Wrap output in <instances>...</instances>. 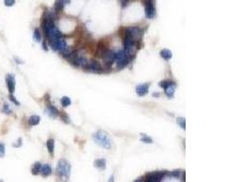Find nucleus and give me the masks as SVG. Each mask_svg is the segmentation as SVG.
<instances>
[{"mask_svg": "<svg viewBox=\"0 0 243 182\" xmlns=\"http://www.w3.org/2000/svg\"><path fill=\"white\" fill-rule=\"evenodd\" d=\"M49 43H50V46H51L52 49L55 50V51H58V52H62L67 47L66 46V40L63 38L56 39L54 41H51Z\"/></svg>", "mask_w": 243, "mask_h": 182, "instance_id": "nucleus-5", "label": "nucleus"}, {"mask_svg": "<svg viewBox=\"0 0 243 182\" xmlns=\"http://www.w3.org/2000/svg\"><path fill=\"white\" fill-rule=\"evenodd\" d=\"M6 7H12L16 3V0H4Z\"/></svg>", "mask_w": 243, "mask_h": 182, "instance_id": "nucleus-29", "label": "nucleus"}, {"mask_svg": "<svg viewBox=\"0 0 243 182\" xmlns=\"http://www.w3.org/2000/svg\"><path fill=\"white\" fill-rule=\"evenodd\" d=\"M181 173H182L181 170H174V171H172L169 175L172 176V177H174V178H179Z\"/></svg>", "mask_w": 243, "mask_h": 182, "instance_id": "nucleus-28", "label": "nucleus"}, {"mask_svg": "<svg viewBox=\"0 0 243 182\" xmlns=\"http://www.w3.org/2000/svg\"><path fill=\"white\" fill-rule=\"evenodd\" d=\"M47 114H48V116L49 117H51V118H57L58 115H59V112H58V110L57 109V107H54L53 105H47Z\"/></svg>", "mask_w": 243, "mask_h": 182, "instance_id": "nucleus-11", "label": "nucleus"}, {"mask_svg": "<svg viewBox=\"0 0 243 182\" xmlns=\"http://www.w3.org/2000/svg\"><path fill=\"white\" fill-rule=\"evenodd\" d=\"M15 60L16 61V63H17V64H23V61H22V60H20L19 58H15Z\"/></svg>", "mask_w": 243, "mask_h": 182, "instance_id": "nucleus-33", "label": "nucleus"}, {"mask_svg": "<svg viewBox=\"0 0 243 182\" xmlns=\"http://www.w3.org/2000/svg\"><path fill=\"white\" fill-rule=\"evenodd\" d=\"M40 173L42 174L43 177H48L52 173V169L48 164H44V165L41 166Z\"/></svg>", "mask_w": 243, "mask_h": 182, "instance_id": "nucleus-12", "label": "nucleus"}, {"mask_svg": "<svg viewBox=\"0 0 243 182\" xmlns=\"http://www.w3.org/2000/svg\"><path fill=\"white\" fill-rule=\"evenodd\" d=\"M61 102V105L66 107H68V106H70L71 105V99L69 98L68 97H63L60 100Z\"/></svg>", "mask_w": 243, "mask_h": 182, "instance_id": "nucleus-20", "label": "nucleus"}, {"mask_svg": "<svg viewBox=\"0 0 243 182\" xmlns=\"http://www.w3.org/2000/svg\"><path fill=\"white\" fill-rule=\"evenodd\" d=\"M102 57H103L104 61H105V64L107 66H110V65H112V63L114 61H116V53L114 51L107 50L103 54Z\"/></svg>", "mask_w": 243, "mask_h": 182, "instance_id": "nucleus-7", "label": "nucleus"}, {"mask_svg": "<svg viewBox=\"0 0 243 182\" xmlns=\"http://www.w3.org/2000/svg\"><path fill=\"white\" fill-rule=\"evenodd\" d=\"M94 166L97 169H104L106 168V160L103 159V158L96 159L95 162H94Z\"/></svg>", "mask_w": 243, "mask_h": 182, "instance_id": "nucleus-14", "label": "nucleus"}, {"mask_svg": "<svg viewBox=\"0 0 243 182\" xmlns=\"http://www.w3.org/2000/svg\"><path fill=\"white\" fill-rule=\"evenodd\" d=\"M40 122V117L37 115H33L28 118V123L31 126H37Z\"/></svg>", "mask_w": 243, "mask_h": 182, "instance_id": "nucleus-17", "label": "nucleus"}, {"mask_svg": "<svg viewBox=\"0 0 243 182\" xmlns=\"http://www.w3.org/2000/svg\"><path fill=\"white\" fill-rule=\"evenodd\" d=\"M43 48L45 50H47V45H46V42H43Z\"/></svg>", "mask_w": 243, "mask_h": 182, "instance_id": "nucleus-34", "label": "nucleus"}, {"mask_svg": "<svg viewBox=\"0 0 243 182\" xmlns=\"http://www.w3.org/2000/svg\"><path fill=\"white\" fill-rule=\"evenodd\" d=\"M33 36H34V39L36 40L37 42H39L41 41V33L39 31V29L36 28L34 30V34H33Z\"/></svg>", "mask_w": 243, "mask_h": 182, "instance_id": "nucleus-21", "label": "nucleus"}, {"mask_svg": "<svg viewBox=\"0 0 243 182\" xmlns=\"http://www.w3.org/2000/svg\"><path fill=\"white\" fill-rule=\"evenodd\" d=\"M6 82H7V86L8 88L9 93L13 94V92L15 91L16 88V79H15V76L12 74H8L6 77Z\"/></svg>", "mask_w": 243, "mask_h": 182, "instance_id": "nucleus-9", "label": "nucleus"}, {"mask_svg": "<svg viewBox=\"0 0 243 182\" xmlns=\"http://www.w3.org/2000/svg\"><path fill=\"white\" fill-rule=\"evenodd\" d=\"M177 122H178V124L181 127V129H185V118H178Z\"/></svg>", "mask_w": 243, "mask_h": 182, "instance_id": "nucleus-27", "label": "nucleus"}, {"mask_svg": "<svg viewBox=\"0 0 243 182\" xmlns=\"http://www.w3.org/2000/svg\"><path fill=\"white\" fill-rule=\"evenodd\" d=\"M153 97H160V94H159V93H157V94L154 93V94H153Z\"/></svg>", "mask_w": 243, "mask_h": 182, "instance_id": "nucleus-35", "label": "nucleus"}, {"mask_svg": "<svg viewBox=\"0 0 243 182\" xmlns=\"http://www.w3.org/2000/svg\"><path fill=\"white\" fill-rule=\"evenodd\" d=\"M65 1L64 0H56L55 5H54V9L57 12H59L61 10H63L64 7H65Z\"/></svg>", "mask_w": 243, "mask_h": 182, "instance_id": "nucleus-18", "label": "nucleus"}, {"mask_svg": "<svg viewBox=\"0 0 243 182\" xmlns=\"http://www.w3.org/2000/svg\"><path fill=\"white\" fill-rule=\"evenodd\" d=\"M148 88H149V84H148V83L140 84V85L137 86L136 92H137V94L140 96V97H143V96H145L148 93Z\"/></svg>", "mask_w": 243, "mask_h": 182, "instance_id": "nucleus-10", "label": "nucleus"}, {"mask_svg": "<svg viewBox=\"0 0 243 182\" xmlns=\"http://www.w3.org/2000/svg\"><path fill=\"white\" fill-rule=\"evenodd\" d=\"M174 84H175L174 82H172V81H170V80H164V81H161V82L160 83V86L165 89V88L168 87V86H170V85H174Z\"/></svg>", "mask_w": 243, "mask_h": 182, "instance_id": "nucleus-22", "label": "nucleus"}, {"mask_svg": "<svg viewBox=\"0 0 243 182\" xmlns=\"http://www.w3.org/2000/svg\"><path fill=\"white\" fill-rule=\"evenodd\" d=\"M93 139L95 140L96 143H97L99 146H101L102 148L106 149H109L111 148V140L109 138V136L107 135V133L103 132L101 130L96 132L93 135Z\"/></svg>", "mask_w": 243, "mask_h": 182, "instance_id": "nucleus-1", "label": "nucleus"}, {"mask_svg": "<svg viewBox=\"0 0 243 182\" xmlns=\"http://www.w3.org/2000/svg\"><path fill=\"white\" fill-rule=\"evenodd\" d=\"M16 142H17V143L13 144V147H14V148H19V147H21V145H22V138H19L18 139H17Z\"/></svg>", "mask_w": 243, "mask_h": 182, "instance_id": "nucleus-30", "label": "nucleus"}, {"mask_svg": "<svg viewBox=\"0 0 243 182\" xmlns=\"http://www.w3.org/2000/svg\"><path fill=\"white\" fill-rule=\"evenodd\" d=\"M85 68L89 69L91 72H95V73H101L102 72L101 65L97 61H95V60H91V61L88 62Z\"/></svg>", "mask_w": 243, "mask_h": 182, "instance_id": "nucleus-8", "label": "nucleus"}, {"mask_svg": "<svg viewBox=\"0 0 243 182\" xmlns=\"http://www.w3.org/2000/svg\"><path fill=\"white\" fill-rule=\"evenodd\" d=\"M160 56L166 60H168L172 58V52L168 49H163L160 51Z\"/></svg>", "mask_w": 243, "mask_h": 182, "instance_id": "nucleus-19", "label": "nucleus"}, {"mask_svg": "<svg viewBox=\"0 0 243 182\" xmlns=\"http://www.w3.org/2000/svg\"><path fill=\"white\" fill-rule=\"evenodd\" d=\"M141 36H142L141 29H140L137 27H129L125 31V36H129V38H130L134 41H138V39L141 38Z\"/></svg>", "mask_w": 243, "mask_h": 182, "instance_id": "nucleus-3", "label": "nucleus"}, {"mask_svg": "<svg viewBox=\"0 0 243 182\" xmlns=\"http://www.w3.org/2000/svg\"><path fill=\"white\" fill-rule=\"evenodd\" d=\"M5 153H6L5 145L3 143H0V158L5 157Z\"/></svg>", "mask_w": 243, "mask_h": 182, "instance_id": "nucleus-25", "label": "nucleus"}, {"mask_svg": "<svg viewBox=\"0 0 243 182\" xmlns=\"http://www.w3.org/2000/svg\"><path fill=\"white\" fill-rule=\"evenodd\" d=\"M2 111H3L5 114H11V113H12V110H11V108H10L9 105L7 104V103L4 104L3 108H2Z\"/></svg>", "mask_w": 243, "mask_h": 182, "instance_id": "nucleus-23", "label": "nucleus"}, {"mask_svg": "<svg viewBox=\"0 0 243 182\" xmlns=\"http://www.w3.org/2000/svg\"><path fill=\"white\" fill-rule=\"evenodd\" d=\"M9 99H10L15 105H16V106H20V103H19L18 101H17V99L16 98V97H15L13 94H11V93H10V95H9Z\"/></svg>", "mask_w": 243, "mask_h": 182, "instance_id": "nucleus-26", "label": "nucleus"}, {"mask_svg": "<svg viewBox=\"0 0 243 182\" xmlns=\"http://www.w3.org/2000/svg\"><path fill=\"white\" fill-rule=\"evenodd\" d=\"M140 140H141L142 142H145V143H149V144H151V143L153 142V141H152V139H151L149 137H148V136H146V135H144V134H142V137H141Z\"/></svg>", "mask_w": 243, "mask_h": 182, "instance_id": "nucleus-24", "label": "nucleus"}, {"mask_svg": "<svg viewBox=\"0 0 243 182\" xmlns=\"http://www.w3.org/2000/svg\"><path fill=\"white\" fill-rule=\"evenodd\" d=\"M61 118H62V119H63L65 122H66V123H68V122H69L68 118L66 117V114H64V112H61Z\"/></svg>", "mask_w": 243, "mask_h": 182, "instance_id": "nucleus-31", "label": "nucleus"}, {"mask_svg": "<svg viewBox=\"0 0 243 182\" xmlns=\"http://www.w3.org/2000/svg\"><path fill=\"white\" fill-rule=\"evenodd\" d=\"M175 86H176V84H174V85H170V86H168V87L165 88V94H166V96H167L168 98H171L174 97V93H175Z\"/></svg>", "mask_w": 243, "mask_h": 182, "instance_id": "nucleus-13", "label": "nucleus"}, {"mask_svg": "<svg viewBox=\"0 0 243 182\" xmlns=\"http://www.w3.org/2000/svg\"><path fill=\"white\" fill-rule=\"evenodd\" d=\"M145 4V14L147 18H153L156 15V10L154 7V0H144Z\"/></svg>", "mask_w": 243, "mask_h": 182, "instance_id": "nucleus-4", "label": "nucleus"}, {"mask_svg": "<svg viewBox=\"0 0 243 182\" xmlns=\"http://www.w3.org/2000/svg\"><path fill=\"white\" fill-rule=\"evenodd\" d=\"M120 1H121V4H122V7H126L128 6L129 0H120Z\"/></svg>", "mask_w": 243, "mask_h": 182, "instance_id": "nucleus-32", "label": "nucleus"}, {"mask_svg": "<svg viewBox=\"0 0 243 182\" xmlns=\"http://www.w3.org/2000/svg\"><path fill=\"white\" fill-rule=\"evenodd\" d=\"M70 170H71V166L66 160L60 159L58 161V167H57V174L58 177L68 178L69 176H70Z\"/></svg>", "mask_w": 243, "mask_h": 182, "instance_id": "nucleus-2", "label": "nucleus"}, {"mask_svg": "<svg viewBox=\"0 0 243 182\" xmlns=\"http://www.w3.org/2000/svg\"><path fill=\"white\" fill-rule=\"evenodd\" d=\"M167 175V172L166 171H159V172H154V173H148L146 175V178H147V181H149V182H159V181H161L165 176Z\"/></svg>", "mask_w": 243, "mask_h": 182, "instance_id": "nucleus-6", "label": "nucleus"}, {"mask_svg": "<svg viewBox=\"0 0 243 182\" xmlns=\"http://www.w3.org/2000/svg\"><path fill=\"white\" fill-rule=\"evenodd\" d=\"M41 163H39V162H36L34 164V165L32 166V168H31V172H32V174L33 175H35V176H37V175H38L39 173H40V169H41Z\"/></svg>", "mask_w": 243, "mask_h": 182, "instance_id": "nucleus-16", "label": "nucleus"}, {"mask_svg": "<svg viewBox=\"0 0 243 182\" xmlns=\"http://www.w3.org/2000/svg\"><path fill=\"white\" fill-rule=\"evenodd\" d=\"M47 148L50 155L54 154V149H55V140L53 138H50L47 141Z\"/></svg>", "mask_w": 243, "mask_h": 182, "instance_id": "nucleus-15", "label": "nucleus"}]
</instances>
